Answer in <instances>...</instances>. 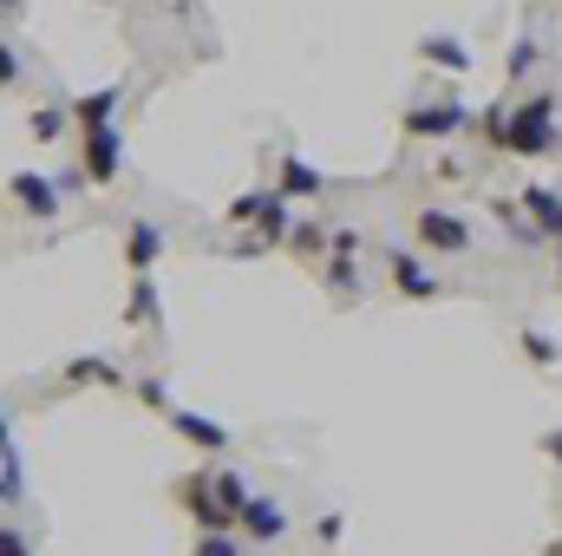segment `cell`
Wrapping results in <instances>:
<instances>
[{"mask_svg":"<svg viewBox=\"0 0 562 556\" xmlns=\"http://www.w3.org/2000/svg\"><path fill=\"white\" fill-rule=\"evenodd\" d=\"M196 556H243V551H236V544H229L223 531H203V544H196Z\"/></svg>","mask_w":562,"mask_h":556,"instance_id":"cell-20","label":"cell"},{"mask_svg":"<svg viewBox=\"0 0 562 556\" xmlns=\"http://www.w3.org/2000/svg\"><path fill=\"white\" fill-rule=\"evenodd\" d=\"M125 321H132V327H150V321H157V288H150V276H138V281H132Z\"/></svg>","mask_w":562,"mask_h":556,"instance_id":"cell-14","label":"cell"},{"mask_svg":"<svg viewBox=\"0 0 562 556\" xmlns=\"http://www.w3.org/2000/svg\"><path fill=\"white\" fill-rule=\"evenodd\" d=\"M13 7H20V0H0V20H7V13H13Z\"/></svg>","mask_w":562,"mask_h":556,"instance_id":"cell-27","label":"cell"},{"mask_svg":"<svg viewBox=\"0 0 562 556\" xmlns=\"http://www.w3.org/2000/svg\"><path fill=\"white\" fill-rule=\"evenodd\" d=\"M7 203H13L20 216H59V184L40 177V170H13V177H7Z\"/></svg>","mask_w":562,"mask_h":556,"instance_id":"cell-3","label":"cell"},{"mask_svg":"<svg viewBox=\"0 0 562 556\" xmlns=\"http://www.w3.org/2000/svg\"><path fill=\"white\" fill-rule=\"evenodd\" d=\"M550 452H557V458H562V432H550Z\"/></svg>","mask_w":562,"mask_h":556,"instance_id":"cell-26","label":"cell"},{"mask_svg":"<svg viewBox=\"0 0 562 556\" xmlns=\"http://www.w3.org/2000/svg\"><path fill=\"white\" fill-rule=\"evenodd\" d=\"M269 197H276V190H243V197L229 203V223H256V216L269 210Z\"/></svg>","mask_w":562,"mask_h":556,"instance_id":"cell-16","label":"cell"},{"mask_svg":"<svg viewBox=\"0 0 562 556\" xmlns=\"http://www.w3.org/2000/svg\"><path fill=\"white\" fill-rule=\"evenodd\" d=\"M386 269H393V288H400L406 301H431V294H438V276L425 269L413 249H393V256H386Z\"/></svg>","mask_w":562,"mask_h":556,"instance_id":"cell-5","label":"cell"},{"mask_svg":"<svg viewBox=\"0 0 562 556\" xmlns=\"http://www.w3.org/2000/svg\"><path fill=\"white\" fill-rule=\"evenodd\" d=\"M0 452H13V438H7V419H0Z\"/></svg>","mask_w":562,"mask_h":556,"instance_id":"cell-25","label":"cell"},{"mask_svg":"<svg viewBox=\"0 0 562 556\" xmlns=\"http://www.w3.org/2000/svg\"><path fill=\"white\" fill-rule=\"evenodd\" d=\"M243 524H249V537H256V544H276L281 531H288L281 504H269V498H249V504H243Z\"/></svg>","mask_w":562,"mask_h":556,"instance_id":"cell-12","label":"cell"},{"mask_svg":"<svg viewBox=\"0 0 562 556\" xmlns=\"http://www.w3.org/2000/svg\"><path fill=\"white\" fill-rule=\"evenodd\" d=\"M276 190H281V197H321V170H314L307 157H294V151H288V157H281Z\"/></svg>","mask_w":562,"mask_h":556,"instance_id":"cell-11","label":"cell"},{"mask_svg":"<svg viewBox=\"0 0 562 556\" xmlns=\"http://www.w3.org/2000/svg\"><path fill=\"white\" fill-rule=\"evenodd\" d=\"M13 79H20V53H13V46H7V40H0V92H7V86H13Z\"/></svg>","mask_w":562,"mask_h":556,"instance_id":"cell-22","label":"cell"},{"mask_svg":"<svg viewBox=\"0 0 562 556\" xmlns=\"http://www.w3.org/2000/svg\"><path fill=\"white\" fill-rule=\"evenodd\" d=\"M138 400L150 407V413H170V393H164L157 380H138Z\"/></svg>","mask_w":562,"mask_h":556,"instance_id":"cell-21","label":"cell"},{"mask_svg":"<svg viewBox=\"0 0 562 556\" xmlns=\"http://www.w3.org/2000/svg\"><path fill=\"white\" fill-rule=\"evenodd\" d=\"M0 556H26V537L20 531H0Z\"/></svg>","mask_w":562,"mask_h":556,"instance_id":"cell-23","label":"cell"},{"mask_svg":"<svg viewBox=\"0 0 562 556\" xmlns=\"http://www.w3.org/2000/svg\"><path fill=\"white\" fill-rule=\"evenodd\" d=\"M66 387H132V380H125L119 360H105V354H79V360L66 367Z\"/></svg>","mask_w":562,"mask_h":556,"instance_id":"cell-7","label":"cell"},{"mask_svg":"<svg viewBox=\"0 0 562 556\" xmlns=\"http://www.w3.org/2000/svg\"><path fill=\"white\" fill-rule=\"evenodd\" d=\"M419 243L431 249V256H464L471 249V223L464 216H451V210H419Z\"/></svg>","mask_w":562,"mask_h":556,"instance_id":"cell-2","label":"cell"},{"mask_svg":"<svg viewBox=\"0 0 562 556\" xmlns=\"http://www.w3.org/2000/svg\"><path fill=\"white\" fill-rule=\"evenodd\" d=\"M524 354H530L537 367H557V360H562V347L550 341V334H524Z\"/></svg>","mask_w":562,"mask_h":556,"instance_id":"cell-18","label":"cell"},{"mask_svg":"<svg viewBox=\"0 0 562 556\" xmlns=\"http://www.w3.org/2000/svg\"><path fill=\"white\" fill-rule=\"evenodd\" d=\"M530 66H537V40H517V46H510V79H524Z\"/></svg>","mask_w":562,"mask_h":556,"instance_id":"cell-19","label":"cell"},{"mask_svg":"<svg viewBox=\"0 0 562 556\" xmlns=\"http://www.w3.org/2000/svg\"><path fill=\"white\" fill-rule=\"evenodd\" d=\"M557 556H562V551H557Z\"/></svg>","mask_w":562,"mask_h":556,"instance_id":"cell-28","label":"cell"},{"mask_svg":"<svg viewBox=\"0 0 562 556\" xmlns=\"http://www.w3.org/2000/svg\"><path fill=\"white\" fill-rule=\"evenodd\" d=\"M425 59H438L445 73H464V66H471V53H464L458 40H425Z\"/></svg>","mask_w":562,"mask_h":556,"instance_id":"cell-15","label":"cell"},{"mask_svg":"<svg viewBox=\"0 0 562 556\" xmlns=\"http://www.w3.org/2000/svg\"><path fill=\"white\" fill-rule=\"evenodd\" d=\"M157 256H164V230H157V223H132V230H125V263H132V276H150Z\"/></svg>","mask_w":562,"mask_h":556,"instance_id":"cell-8","label":"cell"},{"mask_svg":"<svg viewBox=\"0 0 562 556\" xmlns=\"http://www.w3.org/2000/svg\"><path fill=\"white\" fill-rule=\"evenodd\" d=\"M0 498H13V471H0Z\"/></svg>","mask_w":562,"mask_h":556,"instance_id":"cell-24","label":"cell"},{"mask_svg":"<svg viewBox=\"0 0 562 556\" xmlns=\"http://www.w3.org/2000/svg\"><path fill=\"white\" fill-rule=\"evenodd\" d=\"M288 243H294V249H301L307 263H321V256H327V236H321L314 223H294V230H288Z\"/></svg>","mask_w":562,"mask_h":556,"instance_id":"cell-17","label":"cell"},{"mask_svg":"<svg viewBox=\"0 0 562 556\" xmlns=\"http://www.w3.org/2000/svg\"><path fill=\"white\" fill-rule=\"evenodd\" d=\"M112 112H119V86H99V92L72 99V125H79V132H92V125H112Z\"/></svg>","mask_w":562,"mask_h":556,"instance_id":"cell-10","label":"cell"},{"mask_svg":"<svg viewBox=\"0 0 562 556\" xmlns=\"http://www.w3.org/2000/svg\"><path fill=\"white\" fill-rule=\"evenodd\" d=\"M164 419H170V425H177L190 445H203V452H223V445H229V432H223L216 419H203V413H183V407H170Z\"/></svg>","mask_w":562,"mask_h":556,"instance_id":"cell-9","label":"cell"},{"mask_svg":"<svg viewBox=\"0 0 562 556\" xmlns=\"http://www.w3.org/2000/svg\"><path fill=\"white\" fill-rule=\"evenodd\" d=\"M59 132H72V105H40V112H33V138L59 144Z\"/></svg>","mask_w":562,"mask_h":556,"instance_id":"cell-13","label":"cell"},{"mask_svg":"<svg viewBox=\"0 0 562 556\" xmlns=\"http://www.w3.org/2000/svg\"><path fill=\"white\" fill-rule=\"evenodd\" d=\"M406 132H413V138H445V132H464V105H413V112H406Z\"/></svg>","mask_w":562,"mask_h":556,"instance_id":"cell-6","label":"cell"},{"mask_svg":"<svg viewBox=\"0 0 562 556\" xmlns=\"http://www.w3.org/2000/svg\"><path fill=\"white\" fill-rule=\"evenodd\" d=\"M79 164H86V177H92V184H112V177H119V164H125L119 132H112V125H92V132H79Z\"/></svg>","mask_w":562,"mask_h":556,"instance_id":"cell-4","label":"cell"},{"mask_svg":"<svg viewBox=\"0 0 562 556\" xmlns=\"http://www.w3.org/2000/svg\"><path fill=\"white\" fill-rule=\"evenodd\" d=\"M504 151H517V157H543V151H557V99L550 92H537L530 105H517L510 119H504Z\"/></svg>","mask_w":562,"mask_h":556,"instance_id":"cell-1","label":"cell"}]
</instances>
